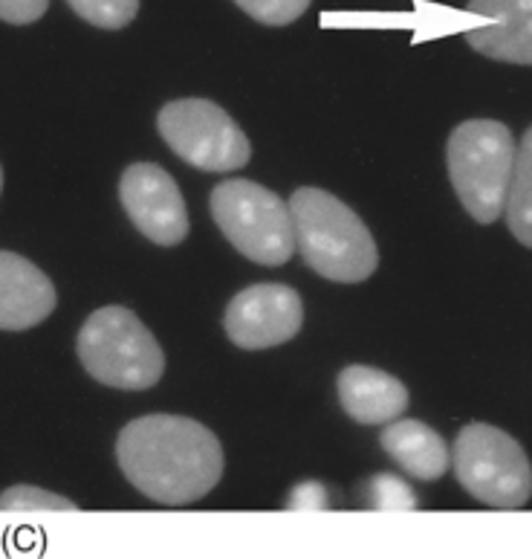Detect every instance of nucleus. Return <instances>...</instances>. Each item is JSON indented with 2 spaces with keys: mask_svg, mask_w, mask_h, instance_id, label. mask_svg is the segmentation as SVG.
<instances>
[{
  "mask_svg": "<svg viewBox=\"0 0 532 559\" xmlns=\"http://www.w3.org/2000/svg\"><path fill=\"white\" fill-rule=\"evenodd\" d=\"M0 510H7V513H75L78 504L50 490H41V487L15 485L0 496Z\"/></svg>",
  "mask_w": 532,
  "mask_h": 559,
  "instance_id": "obj_15",
  "label": "nucleus"
},
{
  "mask_svg": "<svg viewBox=\"0 0 532 559\" xmlns=\"http://www.w3.org/2000/svg\"><path fill=\"white\" fill-rule=\"evenodd\" d=\"M451 467L463 490L481 504L518 510L532 499V464L524 447L498 426H463L451 450Z\"/></svg>",
  "mask_w": 532,
  "mask_h": 559,
  "instance_id": "obj_6",
  "label": "nucleus"
},
{
  "mask_svg": "<svg viewBox=\"0 0 532 559\" xmlns=\"http://www.w3.org/2000/svg\"><path fill=\"white\" fill-rule=\"evenodd\" d=\"M119 201L148 241L177 247L189 235V210L174 177L154 163H131L119 180Z\"/></svg>",
  "mask_w": 532,
  "mask_h": 559,
  "instance_id": "obj_9",
  "label": "nucleus"
},
{
  "mask_svg": "<svg viewBox=\"0 0 532 559\" xmlns=\"http://www.w3.org/2000/svg\"><path fill=\"white\" fill-rule=\"evenodd\" d=\"M157 128L168 148L200 171L226 175L243 168L252 157V145L241 126L208 99L168 102L159 110Z\"/></svg>",
  "mask_w": 532,
  "mask_h": 559,
  "instance_id": "obj_7",
  "label": "nucleus"
},
{
  "mask_svg": "<svg viewBox=\"0 0 532 559\" xmlns=\"http://www.w3.org/2000/svg\"><path fill=\"white\" fill-rule=\"evenodd\" d=\"M371 504L379 510H411L416 508V496L408 490L406 481L394 476H376L371 481Z\"/></svg>",
  "mask_w": 532,
  "mask_h": 559,
  "instance_id": "obj_18",
  "label": "nucleus"
},
{
  "mask_svg": "<svg viewBox=\"0 0 532 559\" xmlns=\"http://www.w3.org/2000/svg\"><path fill=\"white\" fill-rule=\"evenodd\" d=\"M117 461L145 499L183 508L215 490L223 476V447L200 420L145 415L119 432Z\"/></svg>",
  "mask_w": 532,
  "mask_h": 559,
  "instance_id": "obj_1",
  "label": "nucleus"
},
{
  "mask_svg": "<svg viewBox=\"0 0 532 559\" xmlns=\"http://www.w3.org/2000/svg\"><path fill=\"white\" fill-rule=\"evenodd\" d=\"M211 217L234 250L261 267H281L295 252L290 203L252 180H223L208 198Z\"/></svg>",
  "mask_w": 532,
  "mask_h": 559,
  "instance_id": "obj_5",
  "label": "nucleus"
},
{
  "mask_svg": "<svg viewBox=\"0 0 532 559\" xmlns=\"http://www.w3.org/2000/svg\"><path fill=\"white\" fill-rule=\"evenodd\" d=\"M75 350L84 371L101 385L145 392L166 374V350L128 308L110 305L84 319Z\"/></svg>",
  "mask_w": 532,
  "mask_h": 559,
  "instance_id": "obj_3",
  "label": "nucleus"
},
{
  "mask_svg": "<svg viewBox=\"0 0 532 559\" xmlns=\"http://www.w3.org/2000/svg\"><path fill=\"white\" fill-rule=\"evenodd\" d=\"M290 510H325L327 508V490L325 485L318 481H304V485H295L290 501H287Z\"/></svg>",
  "mask_w": 532,
  "mask_h": 559,
  "instance_id": "obj_20",
  "label": "nucleus"
},
{
  "mask_svg": "<svg viewBox=\"0 0 532 559\" xmlns=\"http://www.w3.org/2000/svg\"><path fill=\"white\" fill-rule=\"evenodd\" d=\"M504 215H507L509 233L516 235V241L532 250V126L518 140Z\"/></svg>",
  "mask_w": 532,
  "mask_h": 559,
  "instance_id": "obj_14",
  "label": "nucleus"
},
{
  "mask_svg": "<svg viewBox=\"0 0 532 559\" xmlns=\"http://www.w3.org/2000/svg\"><path fill=\"white\" fill-rule=\"evenodd\" d=\"M304 325V301L290 284H252L223 313V331L238 348L264 350L290 343Z\"/></svg>",
  "mask_w": 532,
  "mask_h": 559,
  "instance_id": "obj_8",
  "label": "nucleus"
},
{
  "mask_svg": "<svg viewBox=\"0 0 532 559\" xmlns=\"http://www.w3.org/2000/svg\"><path fill=\"white\" fill-rule=\"evenodd\" d=\"M295 243L313 273L336 284H359L379 267V250L365 221L336 194L301 186L290 198Z\"/></svg>",
  "mask_w": 532,
  "mask_h": 559,
  "instance_id": "obj_2",
  "label": "nucleus"
},
{
  "mask_svg": "<svg viewBox=\"0 0 532 559\" xmlns=\"http://www.w3.org/2000/svg\"><path fill=\"white\" fill-rule=\"evenodd\" d=\"M258 24L287 26L307 12L310 0H234Z\"/></svg>",
  "mask_w": 532,
  "mask_h": 559,
  "instance_id": "obj_17",
  "label": "nucleus"
},
{
  "mask_svg": "<svg viewBox=\"0 0 532 559\" xmlns=\"http://www.w3.org/2000/svg\"><path fill=\"white\" fill-rule=\"evenodd\" d=\"M50 0H0V17L12 26L35 24L38 17L47 15Z\"/></svg>",
  "mask_w": 532,
  "mask_h": 559,
  "instance_id": "obj_19",
  "label": "nucleus"
},
{
  "mask_svg": "<svg viewBox=\"0 0 532 559\" xmlns=\"http://www.w3.org/2000/svg\"><path fill=\"white\" fill-rule=\"evenodd\" d=\"M516 151V136L498 119H466L451 131L446 145L449 180L477 224H495L507 210Z\"/></svg>",
  "mask_w": 532,
  "mask_h": 559,
  "instance_id": "obj_4",
  "label": "nucleus"
},
{
  "mask_svg": "<svg viewBox=\"0 0 532 559\" xmlns=\"http://www.w3.org/2000/svg\"><path fill=\"white\" fill-rule=\"evenodd\" d=\"M383 450L416 481H437L451 467V452L443 435L423 420L402 418L385 424Z\"/></svg>",
  "mask_w": 532,
  "mask_h": 559,
  "instance_id": "obj_13",
  "label": "nucleus"
},
{
  "mask_svg": "<svg viewBox=\"0 0 532 559\" xmlns=\"http://www.w3.org/2000/svg\"><path fill=\"white\" fill-rule=\"evenodd\" d=\"M56 305V284L44 270L17 252H0V331L17 334L41 325Z\"/></svg>",
  "mask_w": 532,
  "mask_h": 559,
  "instance_id": "obj_11",
  "label": "nucleus"
},
{
  "mask_svg": "<svg viewBox=\"0 0 532 559\" xmlns=\"http://www.w3.org/2000/svg\"><path fill=\"white\" fill-rule=\"evenodd\" d=\"M341 409L362 426H385L402 418L411 394L397 377L374 366H348L336 380Z\"/></svg>",
  "mask_w": 532,
  "mask_h": 559,
  "instance_id": "obj_12",
  "label": "nucleus"
},
{
  "mask_svg": "<svg viewBox=\"0 0 532 559\" xmlns=\"http://www.w3.org/2000/svg\"><path fill=\"white\" fill-rule=\"evenodd\" d=\"M466 12L483 21L466 29L474 52L509 64H532V0H469Z\"/></svg>",
  "mask_w": 532,
  "mask_h": 559,
  "instance_id": "obj_10",
  "label": "nucleus"
},
{
  "mask_svg": "<svg viewBox=\"0 0 532 559\" xmlns=\"http://www.w3.org/2000/svg\"><path fill=\"white\" fill-rule=\"evenodd\" d=\"M75 15L99 29H122L140 15V0H66Z\"/></svg>",
  "mask_w": 532,
  "mask_h": 559,
  "instance_id": "obj_16",
  "label": "nucleus"
}]
</instances>
